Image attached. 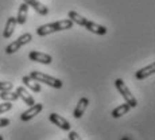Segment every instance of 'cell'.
<instances>
[{"mask_svg":"<svg viewBox=\"0 0 155 140\" xmlns=\"http://www.w3.org/2000/svg\"><path fill=\"white\" fill-rule=\"evenodd\" d=\"M74 23L68 18V19L64 20H58V22H53V23H47V24H43L41 27L37 28V35L39 37H46V35L54 34L57 31H64V30H70L73 28Z\"/></svg>","mask_w":155,"mask_h":140,"instance_id":"1","label":"cell"},{"mask_svg":"<svg viewBox=\"0 0 155 140\" xmlns=\"http://www.w3.org/2000/svg\"><path fill=\"white\" fill-rule=\"evenodd\" d=\"M30 77H31L32 80H35L37 82H43V84L51 86V88H55V89L62 88V81L61 80L54 78V77H51V76H47V74L42 73V71L34 70V71L30 73Z\"/></svg>","mask_w":155,"mask_h":140,"instance_id":"2","label":"cell"},{"mask_svg":"<svg viewBox=\"0 0 155 140\" xmlns=\"http://www.w3.org/2000/svg\"><path fill=\"white\" fill-rule=\"evenodd\" d=\"M115 85H116V89L119 90V93L121 94V97L126 100V103L131 106V108H135V106L138 105V101H136L135 96L131 93V90L128 89V86L124 84L123 80H121V78H117V80L115 81Z\"/></svg>","mask_w":155,"mask_h":140,"instance_id":"3","label":"cell"},{"mask_svg":"<svg viewBox=\"0 0 155 140\" xmlns=\"http://www.w3.org/2000/svg\"><path fill=\"white\" fill-rule=\"evenodd\" d=\"M31 39H32V35L28 34V32L20 35L16 41H14L12 43H10L7 47H5V53H7V54H14V53H16L22 46H25L26 43L31 42Z\"/></svg>","mask_w":155,"mask_h":140,"instance_id":"4","label":"cell"},{"mask_svg":"<svg viewBox=\"0 0 155 140\" xmlns=\"http://www.w3.org/2000/svg\"><path fill=\"white\" fill-rule=\"evenodd\" d=\"M42 109H43V104H34V105L30 106L27 111H25L20 115V119H22V121H30L37 115H39V112Z\"/></svg>","mask_w":155,"mask_h":140,"instance_id":"5","label":"cell"},{"mask_svg":"<svg viewBox=\"0 0 155 140\" xmlns=\"http://www.w3.org/2000/svg\"><path fill=\"white\" fill-rule=\"evenodd\" d=\"M49 119H50V121H51L53 124H55L58 128H61V129H64V131H70V127H71L70 123L66 119L62 117V116L57 115V113H50Z\"/></svg>","mask_w":155,"mask_h":140,"instance_id":"6","label":"cell"},{"mask_svg":"<svg viewBox=\"0 0 155 140\" xmlns=\"http://www.w3.org/2000/svg\"><path fill=\"white\" fill-rule=\"evenodd\" d=\"M28 58L31 59V61L39 62V63H43V65H50L53 62L51 55L45 54V53H41V51H31L28 54Z\"/></svg>","mask_w":155,"mask_h":140,"instance_id":"7","label":"cell"},{"mask_svg":"<svg viewBox=\"0 0 155 140\" xmlns=\"http://www.w3.org/2000/svg\"><path fill=\"white\" fill-rule=\"evenodd\" d=\"M84 27L88 30V31L93 32L96 35H105L108 32V28L105 26H101V24H97V23L92 22V20H86V23L84 24Z\"/></svg>","mask_w":155,"mask_h":140,"instance_id":"8","label":"cell"},{"mask_svg":"<svg viewBox=\"0 0 155 140\" xmlns=\"http://www.w3.org/2000/svg\"><path fill=\"white\" fill-rule=\"evenodd\" d=\"M23 2H25L28 7H32L38 14L42 15V16L49 14V8H47L45 4H42L41 2H38V0H23Z\"/></svg>","mask_w":155,"mask_h":140,"instance_id":"9","label":"cell"},{"mask_svg":"<svg viewBox=\"0 0 155 140\" xmlns=\"http://www.w3.org/2000/svg\"><path fill=\"white\" fill-rule=\"evenodd\" d=\"M16 93H18V96H19V98H22V100L25 101V104H27V105H30V106L35 104L34 97L28 93V90L25 88V86H19V88L16 89Z\"/></svg>","mask_w":155,"mask_h":140,"instance_id":"10","label":"cell"},{"mask_svg":"<svg viewBox=\"0 0 155 140\" xmlns=\"http://www.w3.org/2000/svg\"><path fill=\"white\" fill-rule=\"evenodd\" d=\"M16 19H15L14 16H11V18H8L7 19V23H5V28H4V31H3V38L4 39H8V38H11L12 37V34H14V31H15V27H16Z\"/></svg>","mask_w":155,"mask_h":140,"instance_id":"11","label":"cell"},{"mask_svg":"<svg viewBox=\"0 0 155 140\" xmlns=\"http://www.w3.org/2000/svg\"><path fill=\"white\" fill-rule=\"evenodd\" d=\"M88 105H89V98H86V97L80 98L78 104H77L76 109H74V112H73V116H74V117H76V119L82 117V115H84L85 109L88 108Z\"/></svg>","mask_w":155,"mask_h":140,"instance_id":"12","label":"cell"},{"mask_svg":"<svg viewBox=\"0 0 155 140\" xmlns=\"http://www.w3.org/2000/svg\"><path fill=\"white\" fill-rule=\"evenodd\" d=\"M27 15H28V5L23 2L19 7V11H18V16L15 18L18 24H25L26 20H27Z\"/></svg>","mask_w":155,"mask_h":140,"instance_id":"13","label":"cell"},{"mask_svg":"<svg viewBox=\"0 0 155 140\" xmlns=\"http://www.w3.org/2000/svg\"><path fill=\"white\" fill-rule=\"evenodd\" d=\"M154 71H155V65L151 63V65H148V66H146V67H143V69H140L139 71H136L135 77L138 80H144V78H147V77L153 76Z\"/></svg>","mask_w":155,"mask_h":140,"instance_id":"14","label":"cell"},{"mask_svg":"<svg viewBox=\"0 0 155 140\" xmlns=\"http://www.w3.org/2000/svg\"><path fill=\"white\" fill-rule=\"evenodd\" d=\"M22 82L25 84V86H27V88H30L32 92H35V93H39L41 92V85L39 82H37L35 80H32L30 76H25L22 78Z\"/></svg>","mask_w":155,"mask_h":140,"instance_id":"15","label":"cell"},{"mask_svg":"<svg viewBox=\"0 0 155 140\" xmlns=\"http://www.w3.org/2000/svg\"><path fill=\"white\" fill-rule=\"evenodd\" d=\"M130 109H131V106L128 105V104H121V105H119V106H116L115 109L112 111V117L113 119H119V117H121V116H124L126 113L130 112Z\"/></svg>","mask_w":155,"mask_h":140,"instance_id":"16","label":"cell"},{"mask_svg":"<svg viewBox=\"0 0 155 140\" xmlns=\"http://www.w3.org/2000/svg\"><path fill=\"white\" fill-rule=\"evenodd\" d=\"M69 19L71 20L73 23H77L78 26H82L84 27V24L86 23V18H84L82 15H80L78 12H76V11H70L69 12Z\"/></svg>","mask_w":155,"mask_h":140,"instance_id":"17","label":"cell"},{"mask_svg":"<svg viewBox=\"0 0 155 140\" xmlns=\"http://www.w3.org/2000/svg\"><path fill=\"white\" fill-rule=\"evenodd\" d=\"M0 98L3 101H16L19 96H18L16 92H11V90H2L0 92Z\"/></svg>","mask_w":155,"mask_h":140,"instance_id":"18","label":"cell"},{"mask_svg":"<svg viewBox=\"0 0 155 140\" xmlns=\"http://www.w3.org/2000/svg\"><path fill=\"white\" fill-rule=\"evenodd\" d=\"M11 108H12V104H11L10 101H5V103L0 104V115H3V113H4V112L10 111Z\"/></svg>","mask_w":155,"mask_h":140,"instance_id":"19","label":"cell"},{"mask_svg":"<svg viewBox=\"0 0 155 140\" xmlns=\"http://www.w3.org/2000/svg\"><path fill=\"white\" fill-rule=\"evenodd\" d=\"M14 88L12 82H8V81H0V92L2 90H11Z\"/></svg>","mask_w":155,"mask_h":140,"instance_id":"20","label":"cell"},{"mask_svg":"<svg viewBox=\"0 0 155 140\" xmlns=\"http://www.w3.org/2000/svg\"><path fill=\"white\" fill-rule=\"evenodd\" d=\"M69 140H82L80 138V135L74 131H69Z\"/></svg>","mask_w":155,"mask_h":140,"instance_id":"21","label":"cell"},{"mask_svg":"<svg viewBox=\"0 0 155 140\" xmlns=\"http://www.w3.org/2000/svg\"><path fill=\"white\" fill-rule=\"evenodd\" d=\"M8 124H10V120H8V119H0V128L7 127Z\"/></svg>","mask_w":155,"mask_h":140,"instance_id":"22","label":"cell"},{"mask_svg":"<svg viewBox=\"0 0 155 140\" xmlns=\"http://www.w3.org/2000/svg\"><path fill=\"white\" fill-rule=\"evenodd\" d=\"M121 140H130V139H128L127 136H124V138H121Z\"/></svg>","mask_w":155,"mask_h":140,"instance_id":"23","label":"cell"}]
</instances>
